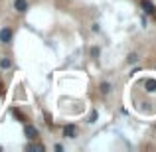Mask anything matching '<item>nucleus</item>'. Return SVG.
Wrapping results in <instances>:
<instances>
[{
	"instance_id": "6",
	"label": "nucleus",
	"mask_w": 156,
	"mask_h": 152,
	"mask_svg": "<svg viewBox=\"0 0 156 152\" xmlns=\"http://www.w3.org/2000/svg\"><path fill=\"white\" fill-rule=\"evenodd\" d=\"M26 150H30V152H44V146L42 144H26Z\"/></svg>"
},
{
	"instance_id": "8",
	"label": "nucleus",
	"mask_w": 156,
	"mask_h": 152,
	"mask_svg": "<svg viewBox=\"0 0 156 152\" xmlns=\"http://www.w3.org/2000/svg\"><path fill=\"white\" fill-rule=\"evenodd\" d=\"M12 65V61L8 59V57H2V59H0V67H4V69H8Z\"/></svg>"
},
{
	"instance_id": "7",
	"label": "nucleus",
	"mask_w": 156,
	"mask_h": 152,
	"mask_svg": "<svg viewBox=\"0 0 156 152\" xmlns=\"http://www.w3.org/2000/svg\"><path fill=\"white\" fill-rule=\"evenodd\" d=\"M146 91H150V93L156 91V81H152V79H148V81H146Z\"/></svg>"
},
{
	"instance_id": "11",
	"label": "nucleus",
	"mask_w": 156,
	"mask_h": 152,
	"mask_svg": "<svg viewBox=\"0 0 156 152\" xmlns=\"http://www.w3.org/2000/svg\"><path fill=\"white\" fill-rule=\"evenodd\" d=\"M97 121V111H93L91 115H89V122H95Z\"/></svg>"
},
{
	"instance_id": "4",
	"label": "nucleus",
	"mask_w": 156,
	"mask_h": 152,
	"mask_svg": "<svg viewBox=\"0 0 156 152\" xmlns=\"http://www.w3.org/2000/svg\"><path fill=\"white\" fill-rule=\"evenodd\" d=\"M24 133H26L28 138H38V130H36V126H32V125H26Z\"/></svg>"
},
{
	"instance_id": "12",
	"label": "nucleus",
	"mask_w": 156,
	"mask_h": 152,
	"mask_svg": "<svg viewBox=\"0 0 156 152\" xmlns=\"http://www.w3.org/2000/svg\"><path fill=\"white\" fill-rule=\"evenodd\" d=\"M91 55H99V50H97V48H91Z\"/></svg>"
},
{
	"instance_id": "3",
	"label": "nucleus",
	"mask_w": 156,
	"mask_h": 152,
	"mask_svg": "<svg viewBox=\"0 0 156 152\" xmlns=\"http://www.w3.org/2000/svg\"><path fill=\"white\" fill-rule=\"evenodd\" d=\"M14 8L20 12V14H24V12L28 10V2L26 0H14Z\"/></svg>"
},
{
	"instance_id": "1",
	"label": "nucleus",
	"mask_w": 156,
	"mask_h": 152,
	"mask_svg": "<svg viewBox=\"0 0 156 152\" xmlns=\"http://www.w3.org/2000/svg\"><path fill=\"white\" fill-rule=\"evenodd\" d=\"M0 42L2 44H12V30L10 28H2V30H0Z\"/></svg>"
},
{
	"instance_id": "2",
	"label": "nucleus",
	"mask_w": 156,
	"mask_h": 152,
	"mask_svg": "<svg viewBox=\"0 0 156 152\" xmlns=\"http://www.w3.org/2000/svg\"><path fill=\"white\" fill-rule=\"evenodd\" d=\"M63 136L65 138H75L77 136V126L75 125H65L63 126Z\"/></svg>"
},
{
	"instance_id": "10",
	"label": "nucleus",
	"mask_w": 156,
	"mask_h": 152,
	"mask_svg": "<svg viewBox=\"0 0 156 152\" xmlns=\"http://www.w3.org/2000/svg\"><path fill=\"white\" fill-rule=\"evenodd\" d=\"M111 91V83H101V93H109Z\"/></svg>"
},
{
	"instance_id": "9",
	"label": "nucleus",
	"mask_w": 156,
	"mask_h": 152,
	"mask_svg": "<svg viewBox=\"0 0 156 152\" xmlns=\"http://www.w3.org/2000/svg\"><path fill=\"white\" fill-rule=\"evenodd\" d=\"M126 61H129V63H136V61H138V55H136V53H130V55L126 57Z\"/></svg>"
},
{
	"instance_id": "5",
	"label": "nucleus",
	"mask_w": 156,
	"mask_h": 152,
	"mask_svg": "<svg viewBox=\"0 0 156 152\" xmlns=\"http://www.w3.org/2000/svg\"><path fill=\"white\" fill-rule=\"evenodd\" d=\"M142 8H144V12H146V14H154V12H156V8H154L152 4L148 2V0H144V2H142Z\"/></svg>"
}]
</instances>
